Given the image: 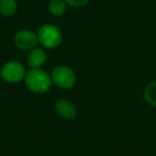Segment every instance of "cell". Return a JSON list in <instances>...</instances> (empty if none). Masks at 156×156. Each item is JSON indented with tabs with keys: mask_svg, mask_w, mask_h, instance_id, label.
<instances>
[{
	"mask_svg": "<svg viewBox=\"0 0 156 156\" xmlns=\"http://www.w3.org/2000/svg\"><path fill=\"white\" fill-rule=\"evenodd\" d=\"M24 80L26 87L31 92L37 94L46 93L47 91H49L52 85L51 75L43 71L41 67L30 69L29 71H27Z\"/></svg>",
	"mask_w": 156,
	"mask_h": 156,
	"instance_id": "6da1fadb",
	"label": "cell"
},
{
	"mask_svg": "<svg viewBox=\"0 0 156 156\" xmlns=\"http://www.w3.org/2000/svg\"><path fill=\"white\" fill-rule=\"evenodd\" d=\"M37 35L40 43L48 49H54V48L59 47L63 40L61 30L57 26L51 24L43 25L39 29Z\"/></svg>",
	"mask_w": 156,
	"mask_h": 156,
	"instance_id": "7a4b0ae2",
	"label": "cell"
},
{
	"mask_svg": "<svg viewBox=\"0 0 156 156\" xmlns=\"http://www.w3.org/2000/svg\"><path fill=\"white\" fill-rule=\"evenodd\" d=\"M26 67L20 61H8L0 71V76L8 83H17L25 79Z\"/></svg>",
	"mask_w": 156,
	"mask_h": 156,
	"instance_id": "3957f363",
	"label": "cell"
},
{
	"mask_svg": "<svg viewBox=\"0 0 156 156\" xmlns=\"http://www.w3.org/2000/svg\"><path fill=\"white\" fill-rule=\"evenodd\" d=\"M52 83L60 89H71L76 83V74L71 67L60 65L56 66L51 73Z\"/></svg>",
	"mask_w": 156,
	"mask_h": 156,
	"instance_id": "277c9868",
	"label": "cell"
},
{
	"mask_svg": "<svg viewBox=\"0 0 156 156\" xmlns=\"http://www.w3.org/2000/svg\"><path fill=\"white\" fill-rule=\"evenodd\" d=\"M37 35L30 30H20L14 37L16 47L22 50H31L37 45Z\"/></svg>",
	"mask_w": 156,
	"mask_h": 156,
	"instance_id": "5b68a950",
	"label": "cell"
},
{
	"mask_svg": "<svg viewBox=\"0 0 156 156\" xmlns=\"http://www.w3.org/2000/svg\"><path fill=\"white\" fill-rule=\"evenodd\" d=\"M55 109L57 113L61 118L66 120H73L77 117V108L76 106L69 101L65 98H60L55 103Z\"/></svg>",
	"mask_w": 156,
	"mask_h": 156,
	"instance_id": "8992f818",
	"label": "cell"
},
{
	"mask_svg": "<svg viewBox=\"0 0 156 156\" xmlns=\"http://www.w3.org/2000/svg\"><path fill=\"white\" fill-rule=\"evenodd\" d=\"M27 61L30 69H39L46 62V52L42 48H33L29 51Z\"/></svg>",
	"mask_w": 156,
	"mask_h": 156,
	"instance_id": "52a82bcc",
	"label": "cell"
},
{
	"mask_svg": "<svg viewBox=\"0 0 156 156\" xmlns=\"http://www.w3.org/2000/svg\"><path fill=\"white\" fill-rule=\"evenodd\" d=\"M18 9L17 0H0V14L5 17L13 16Z\"/></svg>",
	"mask_w": 156,
	"mask_h": 156,
	"instance_id": "ba28073f",
	"label": "cell"
},
{
	"mask_svg": "<svg viewBox=\"0 0 156 156\" xmlns=\"http://www.w3.org/2000/svg\"><path fill=\"white\" fill-rule=\"evenodd\" d=\"M48 11L52 16L60 17L66 11V2L64 0H49Z\"/></svg>",
	"mask_w": 156,
	"mask_h": 156,
	"instance_id": "9c48e42d",
	"label": "cell"
},
{
	"mask_svg": "<svg viewBox=\"0 0 156 156\" xmlns=\"http://www.w3.org/2000/svg\"><path fill=\"white\" fill-rule=\"evenodd\" d=\"M143 98L149 105H151L152 107H156V80L150 83L145 87Z\"/></svg>",
	"mask_w": 156,
	"mask_h": 156,
	"instance_id": "30bf717a",
	"label": "cell"
},
{
	"mask_svg": "<svg viewBox=\"0 0 156 156\" xmlns=\"http://www.w3.org/2000/svg\"><path fill=\"white\" fill-rule=\"evenodd\" d=\"M64 1L66 2V5L73 8H81L87 5L90 0H64Z\"/></svg>",
	"mask_w": 156,
	"mask_h": 156,
	"instance_id": "8fae6325",
	"label": "cell"
}]
</instances>
